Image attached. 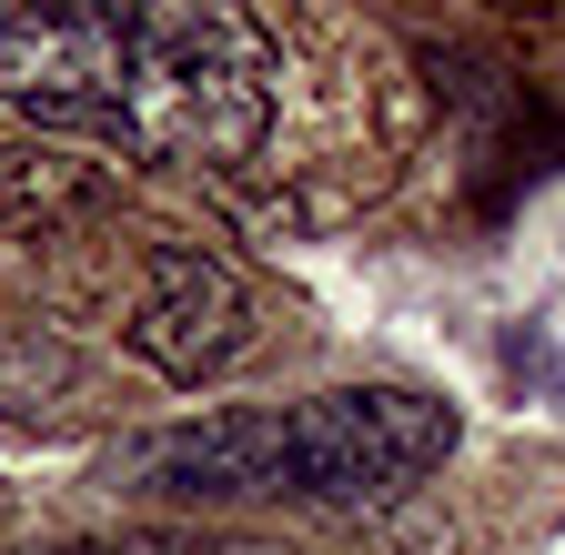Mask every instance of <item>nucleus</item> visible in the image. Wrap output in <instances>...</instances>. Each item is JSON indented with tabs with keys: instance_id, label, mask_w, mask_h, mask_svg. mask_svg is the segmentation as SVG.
Here are the masks:
<instances>
[{
	"instance_id": "423d86ee",
	"label": "nucleus",
	"mask_w": 565,
	"mask_h": 555,
	"mask_svg": "<svg viewBox=\"0 0 565 555\" xmlns=\"http://www.w3.org/2000/svg\"><path fill=\"white\" fill-rule=\"evenodd\" d=\"M111 202V172L82 162V152H61V142H0V233H61V223H82Z\"/></svg>"
},
{
	"instance_id": "6e6552de",
	"label": "nucleus",
	"mask_w": 565,
	"mask_h": 555,
	"mask_svg": "<svg viewBox=\"0 0 565 555\" xmlns=\"http://www.w3.org/2000/svg\"><path fill=\"white\" fill-rule=\"evenodd\" d=\"M41 555H223V545H192V535H121V545H41Z\"/></svg>"
},
{
	"instance_id": "0eeeda50",
	"label": "nucleus",
	"mask_w": 565,
	"mask_h": 555,
	"mask_svg": "<svg viewBox=\"0 0 565 555\" xmlns=\"http://www.w3.org/2000/svg\"><path fill=\"white\" fill-rule=\"evenodd\" d=\"M71 394H82V354H71L51 323H0V414L41 425Z\"/></svg>"
},
{
	"instance_id": "f257e3e1",
	"label": "nucleus",
	"mask_w": 565,
	"mask_h": 555,
	"mask_svg": "<svg viewBox=\"0 0 565 555\" xmlns=\"http://www.w3.org/2000/svg\"><path fill=\"white\" fill-rule=\"evenodd\" d=\"M131 41V142L192 172H253L282 121V31L253 11H121Z\"/></svg>"
},
{
	"instance_id": "7ed1b4c3",
	"label": "nucleus",
	"mask_w": 565,
	"mask_h": 555,
	"mask_svg": "<svg viewBox=\"0 0 565 555\" xmlns=\"http://www.w3.org/2000/svg\"><path fill=\"white\" fill-rule=\"evenodd\" d=\"M0 102L41 131H121L131 142L121 11H0Z\"/></svg>"
},
{
	"instance_id": "39448f33",
	"label": "nucleus",
	"mask_w": 565,
	"mask_h": 555,
	"mask_svg": "<svg viewBox=\"0 0 565 555\" xmlns=\"http://www.w3.org/2000/svg\"><path fill=\"white\" fill-rule=\"evenodd\" d=\"M111 474L172 505H282V404H233V414L131 435Z\"/></svg>"
},
{
	"instance_id": "20e7f679",
	"label": "nucleus",
	"mask_w": 565,
	"mask_h": 555,
	"mask_svg": "<svg viewBox=\"0 0 565 555\" xmlns=\"http://www.w3.org/2000/svg\"><path fill=\"white\" fill-rule=\"evenodd\" d=\"M263 343L253 284L212 253V243H152L141 253V293H131V354L162 384H212Z\"/></svg>"
},
{
	"instance_id": "f03ea898",
	"label": "nucleus",
	"mask_w": 565,
	"mask_h": 555,
	"mask_svg": "<svg viewBox=\"0 0 565 555\" xmlns=\"http://www.w3.org/2000/svg\"><path fill=\"white\" fill-rule=\"evenodd\" d=\"M445 455H455V404L404 384H343V394L282 404V505L374 515L414 495Z\"/></svg>"
}]
</instances>
